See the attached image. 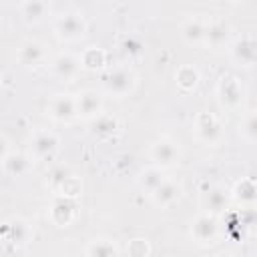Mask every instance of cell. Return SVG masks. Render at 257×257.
I'll return each instance as SVG.
<instances>
[{
  "label": "cell",
  "instance_id": "22",
  "mask_svg": "<svg viewBox=\"0 0 257 257\" xmlns=\"http://www.w3.org/2000/svg\"><path fill=\"white\" fill-rule=\"evenodd\" d=\"M86 257H118L120 255V249L116 247L114 241L110 239H92L88 241V245L84 247L82 251Z\"/></svg>",
  "mask_w": 257,
  "mask_h": 257
},
{
  "label": "cell",
  "instance_id": "18",
  "mask_svg": "<svg viewBox=\"0 0 257 257\" xmlns=\"http://www.w3.org/2000/svg\"><path fill=\"white\" fill-rule=\"evenodd\" d=\"M50 12V0H22L20 2V18L26 24H38Z\"/></svg>",
  "mask_w": 257,
  "mask_h": 257
},
{
  "label": "cell",
  "instance_id": "3",
  "mask_svg": "<svg viewBox=\"0 0 257 257\" xmlns=\"http://www.w3.org/2000/svg\"><path fill=\"white\" fill-rule=\"evenodd\" d=\"M54 32L62 42L80 40L86 32V20L78 12H64L54 22Z\"/></svg>",
  "mask_w": 257,
  "mask_h": 257
},
{
  "label": "cell",
  "instance_id": "15",
  "mask_svg": "<svg viewBox=\"0 0 257 257\" xmlns=\"http://www.w3.org/2000/svg\"><path fill=\"white\" fill-rule=\"evenodd\" d=\"M2 235H4V241H10L14 245H24V243L30 241L32 229H30L28 221H24L22 217H14V219L4 221Z\"/></svg>",
  "mask_w": 257,
  "mask_h": 257
},
{
  "label": "cell",
  "instance_id": "19",
  "mask_svg": "<svg viewBox=\"0 0 257 257\" xmlns=\"http://www.w3.org/2000/svg\"><path fill=\"white\" fill-rule=\"evenodd\" d=\"M205 28H207V20L205 18H201V16H189L181 24V38L187 44H203V40H205Z\"/></svg>",
  "mask_w": 257,
  "mask_h": 257
},
{
  "label": "cell",
  "instance_id": "1",
  "mask_svg": "<svg viewBox=\"0 0 257 257\" xmlns=\"http://www.w3.org/2000/svg\"><path fill=\"white\" fill-rule=\"evenodd\" d=\"M193 131L197 139L205 145H217L223 139V122L213 112H199L193 120Z\"/></svg>",
  "mask_w": 257,
  "mask_h": 257
},
{
  "label": "cell",
  "instance_id": "2",
  "mask_svg": "<svg viewBox=\"0 0 257 257\" xmlns=\"http://www.w3.org/2000/svg\"><path fill=\"white\" fill-rule=\"evenodd\" d=\"M191 239L197 245H211L219 237V221L213 213L201 211L193 221H191Z\"/></svg>",
  "mask_w": 257,
  "mask_h": 257
},
{
  "label": "cell",
  "instance_id": "7",
  "mask_svg": "<svg viewBox=\"0 0 257 257\" xmlns=\"http://www.w3.org/2000/svg\"><path fill=\"white\" fill-rule=\"evenodd\" d=\"M48 114L56 122H70L78 116L76 112V96L72 94H54L48 102Z\"/></svg>",
  "mask_w": 257,
  "mask_h": 257
},
{
  "label": "cell",
  "instance_id": "25",
  "mask_svg": "<svg viewBox=\"0 0 257 257\" xmlns=\"http://www.w3.org/2000/svg\"><path fill=\"white\" fill-rule=\"evenodd\" d=\"M80 62H82V68H88V70H98L106 64V52L102 48H96V46H88L82 54H80Z\"/></svg>",
  "mask_w": 257,
  "mask_h": 257
},
{
  "label": "cell",
  "instance_id": "10",
  "mask_svg": "<svg viewBox=\"0 0 257 257\" xmlns=\"http://www.w3.org/2000/svg\"><path fill=\"white\" fill-rule=\"evenodd\" d=\"M231 38V24L223 18H211L207 20V28H205V40L203 44H207L209 48L217 50L221 46H225Z\"/></svg>",
  "mask_w": 257,
  "mask_h": 257
},
{
  "label": "cell",
  "instance_id": "29",
  "mask_svg": "<svg viewBox=\"0 0 257 257\" xmlns=\"http://www.w3.org/2000/svg\"><path fill=\"white\" fill-rule=\"evenodd\" d=\"M122 50H124L126 54H133V56H135V54L141 52V42L131 36V38H126V40L122 42Z\"/></svg>",
  "mask_w": 257,
  "mask_h": 257
},
{
  "label": "cell",
  "instance_id": "20",
  "mask_svg": "<svg viewBox=\"0 0 257 257\" xmlns=\"http://www.w3.org/2000/svg\"><path fill=\"white\" fill-rule=\"evenodd\" d=\"M163 171H165V169H161V167H157V165H151V167L143 169V171L139 173V177H137L139 187H141L145 193L153 195V193H155V191L161 187V183L167 179Z\"/></svg>",
  "mask_w": 257,
  "mask_h": 257
},
{
  "label": "cell",
  "instance_id": "13",
  "mask_svg": "<svg viewBox=\"0 0 257 257\" xmlns=\"http://www.w3.org/2000/svg\"><path fill=\"white\" fill-rule=\"evenodd\" d=\"M60 139L52 131H38L30 141V153L34 159H46L56 153Z\"/></svg>",
  "mask_w": 257,
  "mask_h": 257
},
{
  "label": "cell",
  "instance_id": "23",
  "mask_svg": "<svg viewBox=\"0 0 257 257\" xmlns=\"http://www.w3.org/2000/svg\"><path fill=\"white\" fill-rule=\"evenodd\" d=\"M175 80H177V86L183 90V92H189V90H195L199 80H201V74L197 70V66L193 64H183L177 68L175 72Z\"/></svg>",
  "mask_w": 257,
  "mask_h": 257
},
{
  "label": "cell",
  "instance_id": "8",
  "mask_svg": "<svg viewBox=\"0 0 257 257\" xmlns=\"http://www.w3.org/2000/svg\"><path fill=\"white\" fill-rule=\"evenodd\" d=\"M102 96L98 90L94 88H84L76 94V112H78V118H84V120H92L96 118L100 112H102Z\"/></svg>",
  "mask_w": 257,
  "mask_h": 257
},
{
  "label": "cell",
  "instance_id": "16",
  "mask_svg": "<svg viewBox=\"0 0 257 257\" xmlns=\"http://www.w3.org/2000/svg\"><path fill=\"white\" fill-rule=\"evenodd\" d=\"M231 56L241 66H253V64H257V40L251 38V36L239 38L233 44V48H231Z\"/></svg>",
  "mask_w": 257,
  "mask_h": 257
},
{
  "label": "cell",
  "instance_id": "11",
  "mask_svg": "<svg viewBox=\"0 0 257 257\" xmlns=\"http://www.w3.org/2000/svg\"><path fill=\"white\" fill-rule=\"evenodd\" d=\"M32 169V157L18 153V151H6L2 153V171L6 177H24Z\"/></svg>",
  "mask_w": 257,
  "mask_h": 257
},
{
  "label": "cell",
  "instance_id": "24",
  "mask_svg": "<svg viewBox=\"0 0 257 257\" xmlns=\"http://www.w3.org/2000/svg\"><path fill=\"white\" fill-rule=\"evenodd\" d=\"M118 131V120L116 116L108 112H100L96 118H92V135L96 139H108Z\"/></svg>",
  "mask_w": 257,
  "mask_h": 257
},
{
  "label": "cell",
  "instance_id": "4",
  "mask_svg": "<svg viewBox=\"0 0 257 257\" xmlns=\"http://www.w3.org/2000/svg\"><path fill=\"white\" fill-rule=\"evenodd\" d=\"M149 157H151L153 165H157L161 169H173L181 159V151L173 139L161 137L151 145Z\"/></svg>",
  "mask_w": 257,
  "mask_h": 257
},
{
  "label": "cell",
  "instance_id": "5",
  "mask_svg": "<svg viewBox=\"0 0 257 257\" xmlns=\"http://www.w3.org/2000/svg\"><path fill=\"white\" fill-rule=\"evenodd\" d=\"M135 72L126 66H116L112 68L106 78H104V90L112 96H126L133 88H135Z\"/></svg>",
  "mask_w": 257,
  "mask_h": 257
},
{
  "label": "cell",
  "instance_id": "28",
  "mask_svg": "<svg viewBox=\"0 0 257 257\" xmlns=\"http://www.w3.org/2000/svg\"><path fill=\"white\" fill-rule=\"evenodd\" d=\"M128 253L135 257H145L151 253V245L147 243V239H133L128 243Z\"/></svg>",
  "mask_w": 257,
  "mask_h": 257
},
{
  "label": "cell",
  "instance_id": "17",
  "mask_svg": "<svg viewBox=\"0 0 257 257\" xmlns=\"http://www.w3.org/2000/svg\"><path fill=\"white\" fill-rule=\"evenodd\" d=\"M181 193H183V189H181V185H179L175 179H165V181L161 183V187L151 195V199H153V203H155L157 207L167 209V207H171L173 203L179 201Z\"/></svg>",
  "mask_w": 257,
  "mask_h": 257
},
{
  "label": "cell",
  "instance_id": "9",
  "mask_svg": "<svg viewBox=\"0 0 257 257\" xmlns=\"http://www.w3.org/2000/svg\"><path fill=\"white\" fill-rule=\"evenodd\" d=\"M82 68L80 56H74L70 52H62L52 60V74L62 82H72Z\"/></svg>",
  "mask_w": 257,
  "mask_h": 257
},
{
  "label": "cell",
  "instance_id": "6",
  "mask_svg": "<svg viewBox=\"0 0 257 257\" xmlns=\"http://www.w3.org/2000/svg\"><path fill=\"white\" fill-rule=\"evenodd\" d=\"M217 96L225 108L237 110L243 102V86H241L239 78L237 76H223L217 84Z\"/></svg>",
  "mask_w": 257,
  "mask_h": 257
},
{
  "label": "cell",
  "instance_id": "21",
  "mask_svg": "<svg viewBox=\"0 0 257 257\" xmlns=\"http://www.w3.org/2000/svg\"><path fill=\"white\" fill-rule=\"evenodd\" d=\"M229 205V193L221 187H213L203 195V211H209L213 215L225 211Z\"/></svg>",
  "mask_w": 257,
  "mask_h": 257
},
{
  "label": "cell",
  "instance_id": "26",
  "mask_svg": "<svg viewBox=\"0 0 257 257\" xmlns=\"http://www.w3.org/2000/svg\"><path fill=\"white\" fill-rule=\"evenodd\" d=\"M233 197L241 203H255L257 201V183L251 181V179H243L235 185L233 189Z\"/></svg>",
  "mask_w": 257,
  "mask_h": 257
},
{
  "label": "cell",
  "instance_id": "12",
  "mask_svg": "<svg viewBox=\"0 0 257 257\" xmlns=\"http://www.w3.org/2000/svg\"><path fill=\"white\" fill-rule=\"evenodd\" d=\"M74 215H76V205L66 195L54 199L52 205H50V209H48V217H50V221L56 227H68L74 221Z\"/></svg>",
  "mask_w": 257,
  "mask_h": 257
},
{
  "label": "cell",
  "instance_id": "30",
  "mask_svg": "<svg viewBox=\"0 0 257 257\" xmlns=\"http://www.w3.org/2000/svg\"><path fill=\"white\" fill-rule=\"evenodd\" d=\"M227 2H241V0H227Z\"/></svg>",
  "mask_w": 257,
  "mask_h": 257
},
{
  "label": "cell",
  "instance_id": "27",
  "mask_svg": "<svg viewBox=\"0 0 257 257\" xmlns=\"http://www.w3.org/2000/svg\"><path fill=\"white\" fill-rule=\"evenodd\" d=\"M239 133L243 135L245 141L257 143V110H249L243 114L239 122Z\"/></svg>",
  "mask_w": 257,
  "mask_h": 257
},
{
  "label": "cell",
  "instance_id": "14",
  "mask_svg": "<svg viewBox=\"0 0 257 257\" xmlns=\"http://www.w3.org/2000/svg\"><path fill=\"white\" fill-rule=\"evenodd\" d=\"M44 56H46L44 44H42L40 40H36V38L24 40V42L18 46V50H16V60H18V64H22V66H26V68L38 66V64L44 60Z\"/></svg>",
  "mask_w": 257,
  "mask_h": 257
}]
</instances>
